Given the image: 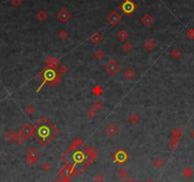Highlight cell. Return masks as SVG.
<instances>
[{"instance_id": "2e32d148", "label": "cell", "mask_w": 194, "mask_h": 182, "mask_svg": "<svg viewBox=\"0 0 194 182\" xmlns=\"http://www.w3.org/2000/svg\"><path fill=\"white\" fill-rule=\"evenodd\" d=\"M95 56L97 58H99V59H102V58L104 57V53H102L101 51H95Z\"/></svg>"}, {"instance_id": "e0dca14e", "label": "cell", "mask_w": 194, "mask_h": 182, "mask_svg": "<svg viewBox=\"0 0 194 182\" xmlns=\"http://www.w3.org/2000/svg\"><path fill=\"white\" fill-rule=\"evenodd\" d=\"M93 107H94V110H99V109H101L102 108V104L99 102V101H97V102H95L94 103V105H93Z\"/></svg>"}, {"instance_id": "4fadbf2b", "label": "cell", "mask_w": 194, "mask_h": 182, "mask_svg": "<svg viewBox=\"0 0 194 182\" xmlns=\"http://www.w3.org/2000/svg\"><path fill=\"white\" fill-rule=\"evenodd\" d=\"M41 168H42V170H43V171L48 172V171H49V170L50 169V163H49V162H44V163L42 164Z\"/></svg>"}, {"instance_id": "9a60e30c", "label": "cell", "mask_w": 194, "mask_h": 182, "mask_svg": "<svg viewBox=\"0 0 194 182\" xmlns=\"http://www.w3.org/2000/svg\"><path fill=\"white\" fill-rule=\"evenodd\" d=\"M94 181L95 182H103L104 181V177L101 176V174H96L94 176Z\"/></svg>"}, {"instance_id": "7402d4cb", "label": "cell", "mask_w": 194, "mask_h": 182, "mask_svg": "<svg viewBox=\"0 0 194 182\" xmlns=\"http://www.w3.org/2000/svg\"><path fill=\"white\" fill-rule=\"evenodd\" d=\"M146 182H155V181L153 180V179H151V178H149V179H148V180L146 181Z\"/></svg>"}, {"instance_id": "44dd1931", "label": "cell", "mask_w": 194, "mask_h": 182, "mask_svg": "<svg viewBox=\"0 0 194 182\" xmlns=\"http://www.w3.org/2000/svg\"><path fill=\"white\" fill-rule=\"evenodd\" d=\"M125 182H136V181L134 178H132V177H127L125 179Z\"/></svg>"}, {"instance_id": "5bb4252c", "label": "cell", "mask_w": 194, "mask_h": 182, "mask_svg": "<svg viewBox=\"0 0 194 182\" xmlns=\"http://www.w3.org/2000/svg\"><path fill=\"white\" fill-rule=\"evenodd\" d=\"M127 36H128V34L126 32H124V31L118 34V37H119V39L120 40H125L126 38H127Z\"/></svg>"}, {"instance_id": "7a4b0ae2", "label": "cell", "mask_w": 194, "mask_h": 182, "mask_svg": "<svg viewBox=\"0 0 194 182\" xmlns=\"http://www.w3.org/2000/svg\"><path fill=\"white\" fill-rule=\"evenodd\" d=\"M39 156H40L39 152L36 149H35V148L30 149L28 151V154H27V161H28L29 164L32 165V164H35L37 161Z\"/></svg>"}, {"instance_id": "5b68a950", "label": "cell", "mask_w": 194, "mask_h": 182, "mask_svg": "<svg viewBox=\"0 0 194 182\" xmlns=\"http://www.w3.org/2000/svg\"><path fill=\"white\" fill-rule=\"evenodd\" d=\"M124 76L126 79L128 80H131L133 79L134 76H135V73L133 70H131V69H127L125 72H124Z\"/></svg>"}, {"instance_id": "6da1fadb", "label": "cell", "mask_w": 194, "mask_h": 182, "mask_svg": "<svg viewBox=\"0 0 194 182\" xmlns=\"http://www.w3.org/2000/svg\"><path fill=\"white\" fill-rule=\"evenodd\" d=\"M35 138H37L41 143H46L50 141L53 136V130L49 123L46 121L40 122L35 127Z\"/></svg>"}, {"instance_id": "d6986e66", "label": "cell", "mask_w": 194, "mask_h": 182, "mask_svg": "<svg viewBox=\"0 0 194 182\" xmlns=\"http://www.w3.org/2000/svg\"><path fill=\"white\" fill-rule=\"evenodd\" d=\"M123 49L126 51H129L131 49V45L129 43H126L125 45H124V47H123Z\"/></svg>"}, {"instance_id": "ac0fdd59", "label": "cell", "mask_w": 194, "mask_h": 182, "mask_svg": "<svg viewBox=\"0 0 194 182\" xmlns=\"http://www.w3.org/2000/svg\"><path fill=\"white\" fill-rule=\"evenodd\" d=\"M138 117H137V115H131V117H130V121L132 122V123H137V121H138Z\"/></svg>"}, {"instance_id": "30bf717a", "label": "cell", "mask_w": 194, "mask_h": 182, "mask_svg": "<svg viewBox=\"0 0 194 182\" xmlns=\"http://www.w3.org/2000/svg\"><path fill=\"white\" fill-rule=\"evenodd\" d=\"M61 174H62L63 176H70V168H63L62 170H61Z\"/></svg>"}, {"instance_id": "ba28073f", "label": "cell", "mask_w": 194, "mask_h": 182, "mask_svg": "<svg viewBox=\"0 0 194 182\" xmlns=\"http://www.w3.org/2000/svg\"><path fill=\"white\" fill-rule=\"evenodd\" d=\"M123 10L126 13H130L133 11V5H132L130 2L128 1L127 3H125L123 5Z\"/></svg>"}, {"instance_id": "ffe728a7", "label": "cell", "mask_w": 194, "mask_h": 182, "mask_svg": "<svg viewBox=\"0 0 194 182\" xmlns=\"http://www.w3.org/2000/svg\"><path fill=\"white\" fill-rule=\"evenodd\" d=\"M88 117H93L95 115V111L94 110H90V111L88 112Z\"/></svg>"}, {"instance_id": "9c48e42d", "label": "cell", "mask_w": 194, "mask_h": 182, "mask_svg": "<svg viewBox=\"0 0 194 182\" xmlns=\"http://www.w3.org/2000/svg\"><path fill=\"white\" fill-rule=\"evenodd\" d=\"M22 133H23V135H25V136H28V135H30V133H32V128H30V126H29V125H25L23 127V130H22Z\"/></svg>"}, {"instance_id": "3957f363", "label": "cell", "mask_w": 194, "mask_h": 182, "mask_svg": "<svg viewBox=\"0 0 194 182\" xmlns=\"http://www.w3.org/2000/svg\"><path fill=\"white\" fill-rule=\"evenodd\" d=\"M106 70L108 74H110V75H114L118 73L119 69H120V67H119V65L115 62L114 60H110V62H108L107 65H106Z\"/></svg>"}, {"instance_id": "7c38bea8", "label": "cell", "mask_w": 194, "mask_h": 182, "mask_svg": "<svg viewBox=\"0 0 194 182\" xmlns=\"http://www.w3.org/2000/svg\"><path fill=\"white\" fill-rule=\"evenodd\" d=\"M145 46H146V48H147L148 50L151 51L153 48L155 47V44H154V42H153V41H148V42H147V43L145 44Z\"/></svg>"}, {"instance_id": "8fae6325", "label": "cell", "mask_w": 194, "mask_h": 182, "mask_svg": "<svg viewBox=\"0 0 194 182\" xmlns=\"http://www.w3.org/2000/svg\"><path fill=\"white\" fill-rule=\"evenodd\" d=\"M163 164H164V162H163V160L161 158H156L154 160V166L156 168H161L163 166Z\"/></svg>"}, {"instance_id": "8992f818", "label": "cell", "mask_w": 194, "mask_h": 182, "mask_svg": "<svg viewBox=\"0 0 194 182\" xmlns=\"http://www.w3.org/2000/svg\"><path fill=\"white\" fill-rule=\"evenodd\" d=\"M45 78L47 80H50V81H52V80H53L54 78H55V74H54V72L52 71V70H50V69H49V70H47L46 72H45Z\"/></svg>"}, {"instance_id": "277c9868", "label": "cell", "mask_w": 194, "mask_h": 182, "mask_svg": "<svg viewBox=\"0 0 194 182\" xmlns=\"http://www.w3.org/2000/svg\"><path fill=\"white\" fill-rule=\"evenodd\" d=\"M106 132L108 133V135H110V136H114V135H116V133H118V129H117V127L115 126V125H113V124H110V126H108V127H107Z\"/></svg>"}, {"instance_id": "52a82bcc", "label": "cell", "mask_w": 194, "mask_h": 182, "mask_svg": "<svg viewBox=\"0 0 194 182\" xmlns=\"http://www.w3.org/2000/svg\"><path fill=\"white\" fill-rule=\"evenodd\" d=\"M118 177L120 178V179H126L128 176V171L127 170H125V169H120L118 171Z\"/></svg>"}, {"instance_id": "603a6c76", "label": "cell", "mask_w": 194, "mask_h": 182, "mask_svg": "<svg viewBox=\"0 0 194 182\" xmlns=\"http://www.w3.org/2000/svg\"><path fill=\"white\" fill-rule=\"evenodd\" d=\"M191 137H192V138L194 139V130H193V131L191 132Z\"/></svg>"}]
</instances>
